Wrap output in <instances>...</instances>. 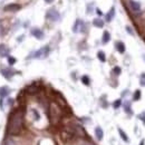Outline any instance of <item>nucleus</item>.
I'll use <instances>...</instances> for the list:
<instances>
[{
  "mask_svg": "<svg viewBox=\"0 0 145 145\" xmlns=\"http://www.w3.org/2000/svg\"><path fill=\"white\" fill-rule=\"evenodd\" d=\"M22 127V116L20 114H15L8 124V132L11 135H17L20 133Z\"/></svg>",
  "mask_w": 145,
  "mask_h": 145,
  "instance_id": "obj_1",
  "label": "nucleus"
},
{
  "mask_svg": "<svg viewBox=\"0 0 145 145\" xmlns=\"http://www.w3.org/2000/svg\"><path fill=\"white\" fill-rule=\"evenodd\" d=\"M48 52H49V47L46 46V47L40 48L39 50H37L36 52H34L31 56L35 57V58H45V57H47Z\"/></svg>",
  "mask_w": 145,
  "mask_h": 145,
  "instance_id": "obj_2",
  "label": "nucleus"
},
{
  "mask_svg": "<svg viewBox=\"0 0 145 145\" xmlns=\"http://www.w3.org/2000/svg\"><path fill=\"white\" fill-rule=\"evenodd\" d=\"M47 18L48 19H50V20H52V21H56V20L59 18V13L57 12L56 10L51 9V10H49V11L47 12Z\"/></svg>",
  "mask_w": 145,
  "mask_h": 145,
  "instance_id": "obj_3",
  "label": "nucleus"
},
{
  "mask_svg": "<svg viewBox=\"0 0 145 145\" xmlns=\"http://www.w3.org/2000/svg\"><path fill=\"white\" fill-rule=\"evenodd\" d=\"M31 35H32L34 37H36L37 39H43L44 38V32L40 29H38V28L31 29Z\"/></svg>",
  "mask_w": 145,
  "mask_h": 145,
  "instance_id": "obj_4",
  "label": "nucleus"
},
{
  "mask_svg": "<svg viewBox=\"0 0 145 145\" xmlns=\"http://www.w3.org/2000/svg\"><path fill=\"white\" fill-rule=\"evenodd\" d=\"M95 135H96V138L98 141H102L103 136H104V133H103V129L101 127H96L95 128Z\"/></svg>",
  "mask_w": 145,
  "mask_h": 145,
  "instance_id": "obj_5",
  "label": "nucleus"
},
{
  "mask_svg": "<svg viewBox=\"0 0 145 145\" xmlns=\"http://www.w3.org/2000/svg\"><path fill=\"white\" fill-rule=\"evenodd\" d=\"M9 52V49L7 48L6 45H0V56L1 57H4V56H7Z\"/></svg>",
  "mask_w": 145,
  "mask_h": 145,
  "instance_id": "obj_6",
  "label": "nucleus"
},
{
  "mask_svg": "<svg viewBox=\"0 0 145 145\" xmlns=\"http://www.w3.org/2000/svg\"><path fill=\"white\" fill-rule=\"evenodd\" d=\"M1 72H2V75H4L7 79H9L10 77H11V75H12V72H11V69L9 68H4L2 70H1Z\"/></svg>",
  "mask_w": 145,
  "mask_h": 145,
  "instance_id": "obj_7",
  "label": "nucleus"
},
{
  "mask_svg": "<svg viewBox=\"0 0 145 145\" xmlns=\"http://www.w3.org/2000/svg\"><path fill=\"white\" fill-rule=\"evenodd\" d=\"M116 49L120 51L121 54H123L124 51H125V45H124L122 41H117V43H116Z\"/></svg>",
  "mask_w": 145,
  "mask_h": 145,
  "instance_id": "obj_8",
  "label": "nucleus"
},
{
  "mask_svg": "<svg viewBox=\"0 0 145 145\" xmlns=\"http://www.w3.org/2000/svg\"><path fill=\"white\" fill-rule=\"evenodd\" d=\"M7 95H9V88L8 87H1L0 88V97H6Z\"/></svg>",
  "mask_w": 145,
  "mask_h": 145,
  "instance_id": "obj_9",
  "label": "nucleus"
},
{
  "mask_svg": "<svg viewBox=\"0 0 145 145\" xmlns=\"http://www.w3.org/2000/svg\"><path fill=\"white\" fill-rule=\"evenodd\" d=\"M109 39H111V35L108 31H104V34H103V44H107L109 41Z\"/></svg>",
  "mask_w": 145,
  "mask_h": 145,
  "instance_id": "obj_10",
  "label": "nucleus"
},
{
  "mask_svg": "<svg viewBox=\"0 0 145 145\" xmlns=\"http://www.w3.org/2000/svg\"><path fill=\"white\" fill-rule=\"evenodd\" d=\"M114 15H115V9L112 8L109 10V12L106 15V21H111L112 19H113V17H114Z\"/></svg>",
  "mask_w": 145,
  "mask_h": 145,
  "instance_id": "obj_11",
  "label": "nucleus"
},
{
  "mask_svg": "<svg viewBox=\"0 0 145 145\" xmlns=\"http://www.w3.org/2000/svg\"><path fill=\"white\" fill-rule=\"evenodd\" d=\"M131 8H132L133 10H135V11H138V10L141 9V6H140V4L136 2V1H131Z\"/></svg>",
  "mask_w": 145,
  "mask_h": 145,
  "instance_id": "obj_12",
  "label": "nucleus"
},
{
  "mask_svg": "<svg viewBox=\"0 0 145 145\" xmlns=\"http://www.w3.org/2000/svg\"><path fill=\"white\" fill-rule=\"evenodd\" d=\"M93 25L95 27H98V28H102L103 26H104V21L101 20V19H95L94 21H93Z\"/></svg>",
  "mask_w": 145,
  "mask_h": 145,
  "instance_id": "obj_13",
  "label": "nucleus"
},
{
  "mask_svg": "<svg viewBox=\"0 0 145 145\" xmlns=\"http://www.w3.org/2000/svg\"><path fill=\"white\" fill-rule=\"evenodd\" d=\"M81 26H83V22H81V20H77L76 24H75V26H74V28H72V29H74V31H75V32H77V31H78V29L81 28Z\"/></svg>",
  "mask_w": 145,
  "mask_h": 145,
  "instance_id": "obj_14",
  "label": "nucleus"
},
{
  "mask_svg": "<svg viewBox=\"0 0 145 145\" xmlns=\"http://www.w3.org/2000/svg\"><path fill=\"white\" fill-rule=\"evenodd\" d=\"M19 8H20V7L17 6V4H10V6H7V7L4 8V10H12V11H15V10H18Z\"/></svg>",
  "mask_w": 145,
  "mask_h": 145,
  "instance_id": "obj_15",
  "label": "nucleus"
},
{
  "mask_svg": "<svg viewBox=\"0 0 145 145\" xmlns=\"http://www.w3.org/2000/svg\"><path fill=\"white\" fill-rule=\"evenodd\" d=\"M118 133H120L121 137L123 138L124 141H125V142H128V137H127V135L125 134V132H124L123 129H121V128H118Z\"/></svg>",
  "mask_w": 145,
  "mask_h": 145,
  "instance_id": "obj_16",
  "label": "nucleus"
},
{
  "mask_svg": "<svg viewBox=\"0 0 145 145\" xmlns=\"http://www.w3.org/2000/svg\"><path fill=\"white\" fill-rule=\"evenodd\" d=\"M97 56H98V58H99V60H101V61H105V60H106V57H105V54H104L103 51H98Z\"/></svg>",
  "mask_w": 145,
  "mask_h": 145,
  "instance_id": "obj_17",
  "label": "nucleus"
},
{
  "mask_svg": "<svg viewBox=\"0 0 145 145\" xmlns=\"http://www.w3.org/2000/svg\"><path fill=\"white\" fill-rule=\"evenodd\" d=\"M81 81H83V83H84L85 85H89V78H88L87 76H83Z\"/></svg>",
  "mask_w": 145,
  "mask_h": 145,
  "instance_id": "obj_18",
  "label": "nucleus"
},
{
  "mask_svg": "<svg viewBox=\"0 0 145 145\" xmlns=\"http://www.w3.org/2000/svg\"><path fill=\"white\" fill-rule=\"evenodd\" d=\"M121 104H122V101H121V99H117V101L113 104V106H114V108H118V107L121 106Z\"/></svg>",
  "mask_w": 145,
  "mask_h": 145,
  "instance_id": "obj_19",
  "label": "nucleus"
},
{
  "mask_svg": "<svg viewBox=\"0 0 145 145\" xmlns=\"http://www.w3.org/2000/svg\"><path fill=\"white\" fill-rule=\"evenodd\" d=\"M140 97H141V92H140V90H136V92H135V95H134V99H135V101H138Z\"/></svg>",
  "mask_w": 145,
  "mask_h": 145,
  "instance_id": "obj_20",
  "label": "nucleus"
},
{
  "mask_svg": "<svg viewBox=\"0 0 145 145\" xmlns=\"http://www.w3.org/2000/svg\"><path fill=\"white\" fill-rule=\"evenodd\" d=\"M140 83H141L142 86H145V74H142L141 75V79H140Z\"/></svg>",
  "mask_w": 145,
  "mask_h": 145,
  "instance_id": "obj_21",
  "label": "nucleus"
},
{
  "mask_svg": "<svg viewBox=\"0 0 145 145\" xmlns=\"http://www.w3.org/2000/svg\"><path fill=\"white\" fill-rule=\"evenodd\" d=\"M125 111L127 112V113H131V109H129V103H125Z\"/></svg>",
  "mask_w": 145,
  "mask_h": 145,
  "instance_id": "obj_22",
  "label": "nucleus"
},
{
  "mask_svg": "<svg viewBox=\"0 0 145 145\" xmlns=\"http://www.w3.org/2000/svg\"><path fill=\"white\" fill-rule=\"evenodd\" d=\"M8 61H9V64H10V65H12V64H15V63H16V59H15L13 57H9Z\"/></svg>",
  "mask_w": 145,
  "mask_h": 145,
  "instance_id": "obj_23",
  "label": "nucleus"
},
{
  "mask_svg": "<svg viewBox=\"0 0 145 145\" xmlns=\"http://www.w3.org/2000/svg\"><path fill=\"white\" fill-rule=\"evenodd\" d=\"M113 72H115L116 75H120V74H121V68H120V67H115V68H114V70H113Z\"/></svg>",
  "mask_w": 145,
  "mask_h": 145,
  "instance_id": "obj_24",
  "label": "nucleus"
},
{
  "mask_svg": "<svg viewBox=\"0 0 145 145\" xmlns=\"http://www.w3.org/2000/svg\"><path fill=\"white\" fill-rule=\"evenodd\" d=\"M126 29H127L128 34H132V35H133V31H132V29H131V28H129V27H126Z\"/></svg>",
  "mask_w": 145,
  "mask_h": 145,
  "instance_id": "obj_25",
  "label": "nucleus"
},
{
  "mask_svg": "<svg viewBox=\"0 0 145 145\" xmlns=\"http://www.w3.org/2000/svg\"><path fill=\"white\" fill-rule=\"evenodd\" d=\"M138 117H140V118H143V121H144V122H145V114H144V115H140V116H138Z\"/></svg>",
  "mask_w": 145,
  "mask_h": 145,
  "instance_id": "obj_26",
  "label": "nucleus"
},
{
  "mask_svg": "<svg viewBox=\"0 0 145 145\" xmlns=\"http://www.w3.org/2000/svg\"><path fill=\"white\" fill-rule=\"evenodd\" d=\"M45 1H46V2H47V4H51V2H52V1H54V0H45Z\"/></svg>",
  "mask_w": 145,
  "mask_h": 145,
  "instance_id": "obj_27",
  "label": "nucleus"
},
{
  "mask_svg": "<svg viewBox=\"0 0 145 145\" xmlns=\"http://www.w3.org/2000/svg\"><path fill=\"white\" fill-rule=\"evenodd\" d=\"M97 13H98V15H99V16H101V15H102V12H101V10H98V9H97Z\"/></svg>",
  "mask_w": 145,
  "mask_h": 145,
  "instance_id": "obj_28",
  "label": "nucleus"
},
{
  "mask_svg": "<svg viewBox=\"0 0 145 145\" xmlns=\"http://www.w3.org/2000/svg\"><path fill=\"white\" fill-rule=\"evenodd\" d=\"M143 58H144V60H145V55H143Z\"/></svg>",
  "mask_w": 145,
  "mask_h": 145,
  "instance_id": "obj_29",
  "label": "nucleus"
}]
</instances>
